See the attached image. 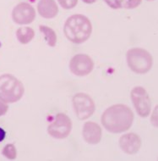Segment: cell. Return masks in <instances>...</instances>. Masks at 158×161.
<instances>
[{
	"instance_id": "cell-1",
	"label": "cell",
	"mask_w": 158,
	"mask_h": 161,
	"mask_svg": "<svg viewBox=\"0 0 158 161\" xmlns=\"http://www.w3.org/2000/svg\"><path fill=\"white\" fill-rule=\"evenodd\" d=\"M101 120L107 130L112 133H121L131 127L134 113L127 105L115 104L106 109Z\"/></svg>"
},
{
	"instance_id": "cell-2",
	"label": "cell",
	"mask_w": 158,
	"mask_h": 161,
	"mask_svg": "<svg viewBox=\"0 0 158 161\" xmlns=\"http://www.w3.org/2000/svg\"><path fill=\"white\" fill-rule=\"evenodd\" d=\"M64 35L70 42L81 44L87 41L92 32L91 20L82 14H74L68 18L64 27Z\"/></svg>"
},
{
	"instance_id": "cell-3",
	"label": "cell",
	"mask_w": 158,
	"mask_h": 161,
	"mask_svg": "<svg viewBox=\"0 0 158 161\" xmlns=\"http://www.w3.org/2000/svg\"><path fill=\"white\" fill-rule=\"evenodd\" d=\"M25 92L22 82L10 74L0 76V99L6 103L19 101Z\"/></svg>"
},
{
	"instance_id": "cell-4",
	"label": "cell",
	"mask_w": 158,
	"mask_h": 161,
	"mask_svg": "<svg viewBox=\"0 0 158 161\" xmlns=\"http://www.w3.org/2000/svg\"><path fill=\"white\" fill-rule=\"evenodd\" d=\"M127 63L131 70L137 74H145L152 66V56L148 51L140 47H134L127 52Z\"/></svg>"
},
{
	"instance_id": "cell-5",
	"label": "cell",
	"mask_w": 158,
	"mask_h": 161,
	"mask_svg": "<svg viewBox=\"0 0 158 161\" xmlns=\"http://www.w3.org/2000/svg\"><path fill=\"white\" fill-rule=\"evenodd\" d=\"M130 97L137 114L143 118L149 116L151 109V103L145 89L142 86L134 87L130 92Z\"/></svg>"
},
{
	"instance_id": "cell-6",
	"label": "cell",
	"mask_w": 158,
	"mask_h": 161,
	"mask_svg": "<svg viewBox=\"0 0 158 161\" xmlns=\"http://www.w3.org/2000/svg\"><path fill=\"white\" fill-rule=\"evenodd\" d=\"M73 106L77 117L80 119H86L96 110L94 101L86 93H77L73 97Z\"/></svg>"
},
{
	"instance_id": "cell-7",
	"label": "cell",
	"mask_w": 158,
	"mask_h": 161,
	"mask_svg": "<svg viewBox=\"0 0 158 161\" xmlns=\"http://www.w3.org/2000/svg\"><path fill=\"white\" fill-rule=\"evenodd\" d=\"M72 130V121L64 113H58L55 120L47 127V132L52 137L57 139L66 138Z\"/></svg>"
},
{
	"instance_id": "cell-8",
	"label": "cell",
	"mask_w": 158,
	"mask_h": 161,
	"mask_svg": "<svg viewBox=\"0 0 158 161\" xmlns=\"http://www.w3.org/2000/svg\"><path fill=\"white\" fill-rule=\"evenodd\" d=\"M94 62L87 54L79 53L71 58L70 63V71L77 76H86L92 72Z\"/></svg>"
},
{
	"instance_id": "cell-9",
	"label": "cell",
	"mask_w": 158,
	"mask_h": 161,
	"mask_svg": "<svg viewBox=\"0 0 158 161\" xmlns=\"http://www.w3.org/2000/svg\"><path fill=\"white\" fill-rule=\"evenodd\" d=\"M36 18L35 8L28 3L17 4L12 11V19L19 25H27L33 21Z\"/></svg>"
},
{
	"instance_id": "cell-10",
	"label": "cell",
	"mask_w": 158,
	"mask_h": 161,
	"mask_svg": "<svg viewBox=\"0 0 158 161\" xmlns=\"http://www.w3.org/2000/svg\"><path fill=\"white\" fill-rule=\"evenodd\" d=\"M120 147L128 154H134L141 147V139L137 134L128 133L119 139Z\"/></svg>"
},
{
	"instance_id": "cell-11",
	"label": "cell",
	"mask_w": 158,
	"mask_h": 161,
	"mask_svg": "<svg viewBox=\"0 0 158 161\" xmlns=\"http://www.w3.org/2000/svg\"><path fill=\"white\" fill-rule=\"evenodd\" d=\"M82 135L87 143L89 144H97L102 140L103 131L100 125L93 121L85 123L82 130Z\"/></svg>"
},
{
	"instance_id": "cell-12",
	"label": "cell",
	"mask_w": 158,
	"mask_h": 161,
	"mask_svg": "<svg viewBox=\"0 0 158 161\" xmlns=\"http://www.w3.org/2000/svg\"><path fill=\"white\" fill-rule=\"evenodd\" d=\"M39 14L45 19H53L58 13L55 0H40L37 4Z\"/></svg>"
},
{
	"instance_id": "cell-13",
	"label": "cell",
	"mask_w": 158,
	"mask_h": 161,
	"mask_svg": "<svg viewBox=\"0 0 158 161\" xmlns=\"http://www.w3.org/2000/svg\"><path fill=\"white\" fill-rule=\"evenodd\" d=\"M35 36V31L32 28L27 27H19L16 31V36L18 41L22 44H27L33 39Z\"/></svg>"
},
{
	"instance_id": "cell-14",
	"label": "cell",
	"mask_w": 158,
	"mask_h": 161,
	"mask_svg": "<svg viewBox=\"0 0 158 161\" xmlns=\"http://www.w3.org/2000/svg\"><path fill=\"white\" fill-rule=\"evenodd\" d=\"M39 30L41 32L44 34L45 40L47 44L52 47H55L56 43H57V35H56L55 31H53L52 28L48 27L47 25H40Z\"/></svg>"
},
{
	"instance_id": "cell-15",
	"label": "cell",
	"mask_w": 158,
	"mask_h": 161,
	"mask_svg": "<svg viewBox=\"0 0 158 161\" xmlns=\"http://www.w3.org/2000/svg\"><path fill=\"white\" fill-rule=\"evenodd\" d=\"M142 0H117L118 8H123L127 9L137 8L141 3Z\"/></svg>"
},
{
	"instance_id": "cell-16",
	"label": "cell",
	"mask_w": 158,
	"mask_h": 161,
	"mask_svg": "<svg viewBox=\"0 0 158 161\" xmlns=\"http://www.w3.org/2000/svg\"><path fill=\"white\" fill-rule=\"evenodd\" d=\"M3 155L8 159H14L16 158L17 152L14 144H7L3 149Z\"/></svg>"
},
{
	"instance_id": "cell-17",
	"label": "cell",
	"mask_w": 158,
	"mask_h": 161,
	"mask_svg": "<svg viewBox=\"0 0 158 161\" xmlns=\"http://www.w3.org/2000/svg\"><path fill=\"white\" fill-rule=\"evenodd\" d=\"M62 8L65 9H71L75 8L78 3V0H58Z\"/></svg>"
},
{
	"instance_id": "cell-18",
	"label": "cell",
	"mask_w": 158,
	"mask_h": 161,
	"mask_svg": "<svg viewBox=\"0 0 158 161\" xmlns=\"http://www.w3.org/2000/svg\"><path fill=\"white\" fill-rule=\"evenodd\" d=\"M8 107L3 101L0 99V116H3L8 112Z\"/></svg>"
},
{
	"instance_id": "cell-19",
	"label": "cell",
	"mask_w": 158,
	"mask_h": 161,
	"mask_svg": "<svg viewBox=\"0 0 158 161\" xmlns=\"http://www.w3.org/2000/svg\"><path fill=\"white\" fill-rule=\"evenodd\" d=\"M105 2L108 3V5L109 7H111L113 8H118V5H117V0H105Z\"/></svg>"
},
{
	"instance_id": "cell-20",
	"label": "cell",
	"mask_w": 158,
	"mask_h": 161,
	"mask_svg": "<svg viewBox=\"0 0 158 161\" xmlns=\"http://www.w3.org/2000/svg\"><path fill=\"white\" fill-rule=\"evenodd\" d=\"M82 1L86 3H93L95 2H97V0H82Z\"/></svg>"
},
{
	"instance_id": "cell-21",
	"label": "cell",
	"mask_w": 158,
	"mask_h": 161,
	"mask_svg": "<svg viewBox=\"0 0 158 161\" xmlns=\"http://www.w3.org/2000/svg\"><path fill=\"white\" fill-rule=\"evenodd\" d=\"M147 1H155V0H147Z\"/></svg>"
}]
</instances>
